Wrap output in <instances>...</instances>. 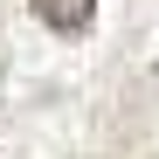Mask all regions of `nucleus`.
Instances as JSON below:
<instances>
[{"mask_svg": "<svg viewBox=\"0 0 159 159\" xmlns=\"http://www.w3.org/2000/svg\"><path fill=\"white\" fill-rule=\"evenodd\" d=\"M35 14H42L56 35H83L90 14H97V0H35Z\"/></svg>", "mask_w": 159, "mask_h": 159, "instance_id": "nucleus-1", "label": "nucleus"}]
</instances>
